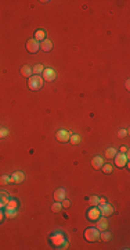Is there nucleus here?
I'll list each match as a JSON object with an SVG mask.
<instances>
[{
    "label": "nucleus",
    "instance_id": "20e7f679",
    "mask_svg": "<svg viewBox=\"0 0 130 250\" xmlns=\"http://www.w3.org/2000/svg\"><path fill=\"white\" fill-rule=\"evenodd\" d=\"M115 160V164L118 167H126L127 166V161H129V154H123V153H116V156L114 157Z\"/></svg>",
    "mask_w": 130,
    "mask_h": 250
},
{
    "label": "nucleus",
    "instance_id": "5701e85b",
    "mask_svg": "<svg viewBox=\"0 0 130 250\" xmlns=\"http://www.w3.org/2000/svg\"><path fill=\"white\" fill-rule=\"evenodd\" d=\"M61 208H62V204H61L60 202H55L54 204L51 206V210L54 211V213H60V211H61Z\"/></svg>",
    "mask_w": 130,
    "mask_h": 250
},
{
    "label": "nucleus",
    "instance_id": "0eeeda50",
    "mask_svg": "<svg viewBox=\"0 0 130 250\" xmlns=\"http://www.w3.org/2000/svg\"><path fill=\"white\" fill-rule=\"evenodd\" d=\"M100 215H101L100 210H98V207H96V206H93V207L87 211V218L90 221H97L98 218H100Z\"/></svg>",
    "mask_w": 130,
    "mask_h": 250
},
{
    "label": "nucleus",
    "instance_id": "4be33fe9",
    "mask_svg": "<svg viewBox=\"0 0 130 250\" xmlns=\"http://www.w3.org/2000/svg\"><path fill=\"white\" fill-rule=\"evenodd\" d=\"M4 217L15 218V217H17V210H6V211H4Z\"/></svg>",
    "mask_w": 130,
    "mask_h": 250
},
{
    "label": "nucleus",
    "instance_id": "c756f323",
    "mask_svg": "<svg viewBox=\"0 0 130 250\" xmlns=\"http://www.w3.org/2000/svg\"><path fill=\"white\" fill-rule=\"evenodd\" d=\"M68 246H69V243H68V241L65 239V241L62 242V244H61V246L58 247V249H68Z\"/></svg>",
    "mask_w": 130,
    "mask_h": 250
},
{
    "label": "nucleus",
    "instance_id": "f3484780",
    "mask_svg": "<svg viewBox=\"0 0 130 250\" xmlns=\"http://www.w3.org/2000/svg\"><path fill=\"white\" fill-rule=\"evenodd\" d=\"M35 39L37 40V42H42V40H44L46 39V32L43 29H39V31H36V33H35Z\"/></svg>",
    "mask_w": 130,
    "mask_h": 250
},
{
    "label": "nucleus",
    "instance_id": "4468645a",
    "mask_svg": "<svg viewBox=\"0 0 130 250\" xmlns=\"http://www.w3.org/2000/svg\"><path fill=\"white\" fill-rule=\"evenodd\" d=\"M40 49H42L43 51H50L53 49V43L51 40H48V39H44L40 42Z\"/></svg>",
    "mask_w": 130,
    "mask_h": 250
},
{
    "label": "nucleus",
    "instance_id": "aec40b11",
    "mask_svg": "<svg viewBox=\"0 0 130 250\" xmlns=\"http://www.w3.org/2000/svg\"><path fill=\"white\" fill-rule=\"evenodd\" d=\"M116 156V150L114 147H109V149H107V151H105V157L107 159H114V157Z\"/></svg>",
    "mask_w": 130,
    "mask_h": 250
},
{
    "label": "nucleus",
    "instance_id": "6e6552de",
    "mask_svg": "<svg viewBox=\"0 0 130 250\" xmlns=\"http://www.w3.org/2000/svg\"><path fill=\"white\" fill-rule=\"evenodd\" d=\"M98 210H100V214L103 215V217H108V215H111V214L114 213V207H112L111 204H108V203L100 206V207H98Z\"/></svg>",
    "mask_w": 130,
    "mask_h": 250
},
{
    "label": "nucleus",
    "instance_id": "f257e3e1",
    "mask_svg": "<svg viewBox=\"0 0 130 250\" xmlns=\"http://www.w3.org/2000/svg\"><path fill=\"white\" fill-rule=\"evenodd\" d=\"M43 81L44 79L40 75H32L29 78V81H28V88L30 91H39L40 88L43 86Z\"/></svg>",
    "mask_w": 130,
    "mask_h": 250
},
{
    "label": "nucleus",
    "instance_id": "7ed1b4c3",
    "mask_svg": "<svg viewBox=\"0 0 130 250\" xmlns=\"http://www.w3.org/2000/svg\"><path fill=\"white\" fill-rule=\"evenodd\" d=\"M64 241H65V235H64V232H61V231L54 232V233L51 235V238H50L51 244H53V246H55L57 249L61 246V244H62Z\"/></svg>",
    "mask_w": 130,
    "mask_h": 250
},
{
    "label": "nucleus",
    "instance_id": "c85d7f7f",
    "mask_svg": "<svg viewBox=\"0 0 130 250\" xmlns=\"http://www.w3.org/2000/svg\"><path fill=\"white\" fill-rule=\"evenodd\" d=\"M61 204H62V207L68 208V207H69V206H71V202H69V200H67V199H64V200H62V203H61Z\"/></svg>",
    "mask_w": 130,
    "mask_h": 250
},
{
    "label": "nucleus",
    "instance_id": "473e14b6",
    "mask_svg": "<svg viewBox=\"0 0 130 250\" xmlns=\"http://www.w3.org/2000/svg\"><path fill=\"white\" fill-rule=\"evenodd\" d=\"M3 220H4V211L0 210V222H2Z\"/></svg>",
    "mask_w": 130,
    "mask_h": 250
},
{
    "label": "nucleus",
    "instance_id": "2f4dec72",
    "mask_svg": "<svg viewBox=\"0 0 130 250\" xmlns=\"http://www.w3.org/2000/svg\"><path fill=\"white\" fill-rule=\"evenodd\" d=\"M121 153H123V154H129V153H127V147H126V146H122V147H121Z\"/></svg>",
    "mask_w": 130,
    "mask_h": 250
},
{
    "label": "nucleus",
    "instance_id": "9b49d317",
    "mask_svg": "<svg viewBox=\"0 0 130 250\" xmlns=\"http://www.w3.org/2000/svg\"><path fill=\"white\" fill-rule=\"evenodd\" d=\"M107 228H108V221H107V218L100 217L97 220V229L100 232H103V231H107Z\"/></svg>",
    "mask_w": 130,
    "mask_h": 250
},
{
    "label": "nucleus",
    "instance_id": "a878e982",
    "mask_svg": "<svg viewBox=\"0 0 130 250\" xmlns=\"http://www.w3.org/2000/svg\"><path fill=\"white\" fill-rule=\"evenodd\" d=\"M89 203L91 206H98V197L97 196H91L90 199H89Z\"/></svg>",
    "mask_w": 130,
    "mask_h": 250
},
{
    "label": "nucleus",
    "instance_id": "6ab92c4d",
    "mask_svg": "<svg viewBox=\"0 0 130 250\" xmlns=\"http://www.w3.org/2000/svg\"><path fill=\"white\" fill-rule=\"evenodd\" d=\"M32 71H33L35 75H39V74H42L43 71H44V67H43L42 64H36V65L32 68Z\"/></svg>",
    "mask_w": 130,
    "mask_h": 250
},
{
    "label": "nucleus",
    "instance_id": "bb28decb",
    "mask_svg": "<svg viewBox=\"0 0 130 250\" xmlns=\"http://www.w3.org/2000/svg\"><path fill=\"white\" fill-rule=\"evenodd\" d=\"M7 135H9V129L7 128H0V139L6 138Z\"/></svg>",
    "mask_w": 130,
    "mask_h": 250
},
{
    "label": "nucleus",
    "instance_id": "412c9836",
    "mask_svg": "<svg viewBox=\"0 0 130 250\" xmlns=\"http://www.w3.org/2000/svg\"><path fill=\"white\" fill-rule=\"evenodd\" d=\"M69 142L72 143V145H79V143H80V136H79L78 133H75V135H71Z\"/></svg>",
    "mask_w": 130,
    "mask_h": 250
},
{
    "label": "nucleus",
    "instance_id": "423d86ee",
    "mask_svg": "<svg viewBox=\"0 0 130 250\" xmlns=\"http://www.w3.org/2000/svg\"><path fill=\"white\" fill-rule=\"evenodd\" d=\"M43 79L47 82H51L55 79V76H57V73H55V69L53 68H44V71H43Z\"/></svg>",
    "mask_w": 130,
    "mask_h": 250
},
{
    "label": "nucleus",
    "instance_id": "ddd939ff",
    "mask_svg": "<svg viewBox=\"0 0 130 250\" xmlns=\"http://www.w3.org/2000/svg\"><path fill=\"white\" fill-rule=\"evenodd\" d=\"M91 166H93V168L96 170H101V167L104 166V159H101L100 156H96L91 159Z\"/></svg>",
    "mask_w": 130,
    "mask_h": 250
},
{
    "label": "nucleus",
    "instance_id": "f03ea898",
    "mask_svg": "<svg viewBox=\"0 0 130 250\" xmlns=\"http://www.w3.org/2000/svg\"><path fill=\"white\" fill-rule=\"evenodd\" d=\"M85 239L87 242H96L100 239V231L97 228H87L85 231Z\"/></svg>",
    "mask_w": 130,
    "mask_h": 250
},
{
    "label": "nucleus",
    "instance_id": "f8f14e48",
    "mask_svg": "<svg viewBox=\"0 0 130 250\" xmlns=\"http://www.w3.org/2000/svg\"><path fill=\"white\" fill-rule=\"evenodd\" d=\"M65 195H67V190L64 189V188H60L54 192V200L55 202H62L65 199Z\"/></svg>",
    "mask_w": 130,
    "mask_h": 250
},
{
    "label": "nucleus",
    "instance_id": "1a4fd4ad",
    "mask_svg": "<svg viewBox=\"0 0 130 250\" xmlns=\"http://www.w3.org/2000/svg\"><path fill=\"white\" fill-rule=\"evenodd\" d=\"M69 138H71V133L68 132V131H65V129H61V131H58V132L55 133V139H57L58 142H68L69 140Z\"/></svg>",
    "mask_w": 130,
    "mask_h": 250
},
{
    "label": "nucleus",
    "instance_id": "9d476101",
    "mask_svg": "<svg viewBox=\"0 0 130 250\" xmlns=\"http://www.w3.org/2000/svg\"><path fill=\"white\" fill-rule=\"evenodd\" d=\"M10 179H11V182H14V184H21V182L25 179V175H24V172H21V171H15L11 174Z\"/></svg>",
    "mask_w": 130,
    "mask_h": 250
},
{
    "label": "nucleus",
    "instance_id": "a211bd4d",
    "mask_svg": "<svg viewBox=\"0 0 130 250\" xmlns=\"http://www.w3.org/2000/svg\"><path fill=\"white\" fill-rule=\"evenodd\" d=\"M111 233L109 232H107V231H103V232H100V239H103L104 242H109L111 241Z\"/></svg>",
    "mask_w": 130,
    "mask_h": 250
},
{
    "label": "nucleus",
    "instance_id": "cd10ccee",
    "mask_svg": "<svg viewBox=\"0 0 130 250\" xmlns=\"http://www.w3.org/2000/svg\"><path fill=\"white\" fill-rule=\"evenodd\" d=\"M126 135H127V131H126V129H121V131L118 132V136H119V138H125Z\"/></svg>",
    "mask_w": 130,
    "mask_h": 250
},
{
    "label": "nucleus",
    "instance_id": "b1692460",
    "mask_svg": "<svg viewBox=\"0 0 130 250\" xmlns=\"http://www.w3.org/2000/svg\"><path fill=\"white\" fill-rule=\"evenodd\" d=\"M101 170H103L105 174H111L112 171H114V168H112V166L111 164H104L103 167H101Z\"/></svg>",
    "mask_w": 130,
    "mask_h": 250
},
{
    "label": "nucleus",
    "instance_id": "dca6fc26",
    "mask_svg": "<svg viewBox=\"0 0 130 250\" xmlns=\"http://www.w3.org/2000/svg\"><path fill=\"white\" fill-rule=\"evenodd\" d=\"M17 207H18V202H17L15 199H10L9 203L4 206L6 210H17Z\"/></svg>",
    "mask_w": 130,
    "mask_h": 250
},
{
    "label": "nucleus",
    "instance_id": "39448f33",
    "mask_svg": "<svg viewBox=\"0 0 130 250\" xmlns=\"http://www.w3.org/2000/svg\"><path fill=\"white\" fill-rule=\"evenodd\" d=\"M26 49H28V51L29 53H36L37 50H40V43L37 42L36 39H29L26 42Z\"/></svg>",
    "mask_w": 130,
    "mask_h": 250
},
{
    "label": "nucleus",
    "instance_id": "2eb2a0df",
    "mask_svg": "<svg viewBox=\"0 0 130 250\" xmlns=\"http://www.w3.org/2000/svg\"><path fill=\"white\" fill-rule=\"evenodd\" d=\"M21 74L24 76H26V78H30V76L33 75V71H32V68H30L29 65H24L21 68Z\"/></svg>",
    "mask_w": 130,
    "mask_h": 250
},
{
    "label": "nucleus",
    "instance_id": "7c9ffc66",
    "mask_svg": "<svg viewBox=\"0 0 130 250\" xmlns=\"http://www.w3.org/2000/svg\"><path fill=\"white\" fill-rule=\"evenodd\" d=\"M107 203V199H104V197H98V206H103Z\"/></svg>",
    "mask_w": 130,
    "mask_h": 250
},
{
    "label": "nucleus",
    "instance_id": "72a5a7b5",
    "mask_svg": "<svg viewBox=\"0 0 130 250\" xmlns=\"http://www.w3.org/2000/svg\"><path fill=\"white\" fill-rule=\"evenodd\" d=\"M2 208H4V204H3L2 202H0V210H2Z\"/></svg>",
    "mask_w": 130,
    "mask_h": 250
},
{
    "label": "nucleus",
    "instance_id": "393cba45",
    "mask_svg": "<svg viewBox=\"0 0 130 250\" xmlns=\"http://www.w3.org/2000/svg\"><path fill=\"white\" fill-rule=\"evenodd\" d=\"M9 182H11V179H10L9 175H2V177H0V184L2 185H7Z\"/></svg>",
    "mask_w": 130,
    "mask_h": 250
}]
</instances>
